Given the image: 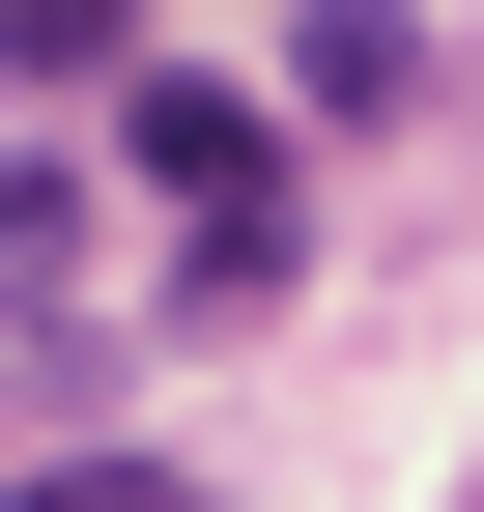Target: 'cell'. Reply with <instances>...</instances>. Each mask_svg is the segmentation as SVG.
<instances>
[{
    "label": "cell",
    "instance_id": "2",
    "mask_svg": "<svg viewBox=\"0 0 484 512\" xmlns=\"http://www.w3.org/2000/svg\"><path fill=\"white\" fill-rule=\"evenodd\" d=\"M285 86H314V114H399V86H428V29H399V0H314V29H285Z\"/></svg>",
    "mask_w": 484,
    "mask_h": 512
},
{
    "label": "cell",
    "instance_id": "1",
    "mask_svg": "<svg viewBox=\"0 0 484 512\" xmlns=\"http://www.w3.org/2000/svg\"><path fill=\"white\" fill-rule=\"evenodd\" d=\"M114 171H143L171 228H285V114L228 86V57H143V86H114Z\"/></svg>",
    "mask_w": 484,
    "mask_h": 512
},
{
    "label": "cell",
    "instance_id": "3",
    "mask_svg": "<svg viewBox=\"0 0 484 512\" xmlns=\"http://www.w3.org/2000/svg\"><path fill=\"white\" fill-rule=\"evenodd\" d=\"M0 512H200L171 456H57V484H0Z\"/></svg>",
    "mask_w": 484,
    "mask_h": 512
}]
</instances>
